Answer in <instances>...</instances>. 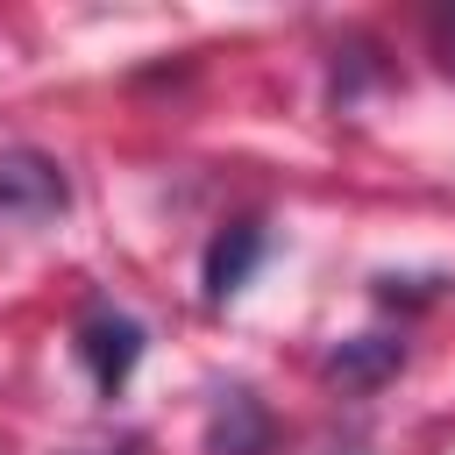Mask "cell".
<instances>
[{
	"label": "cell",
	"mask_w": 455,
	"mask_h": 455,
	"mask_svg": "<svg viewBox=\"0 0 455 455\" xmlns=\"http://www.w3.org/2000/svg\"><path fill=\"white\" fill-rule=\"evenodd\" d=\"M64 199H71V185H64L57 156H43V149H0V213L50 220V213H64Z\"/></svg>",
	"instance_id": "cell-1"
},
{
	"label": "cell",
	"mask_w": 455,
	"mask_h": 455,
	"mask_svg": "<svg viewBox=\"0 0 455 455\" xmlns=\"http://www.w3.org/2000/svg\"><path fill=\"white\" fill-rule=\"evenodd\" d=\"M78 355L92 363L100 391H121V384L135 377V363H142V327H135L128 313L100 306V313H85V327H78Z\"/></svg>",
	"instance_id": "cell-2"
},
{
	"label": "cell",
	"mask_w": 455,
	"mask_h": 455,
	"mask_svg": "<svg viewBox=\"0 0 455 455\" xmlns=\"http://www.w3.org/2000/svg\"><path fill=\"white\" fill-rule=\"evenodd\" d=\"M263 263V228L256 220H235V228H220L213 242H206V270H199V284H206V299L220 306V299H235L242 284H249V270Z\"/></svg>",
	"instance_id": "cell-3"
},
{
	"label": "cell",
	"mask_w": 455,
	"mask_h": 455,
	"mask_svg": "<svg viewBox=\"0 0 455 455\" xmlns=\"http://www.w3.org/2000/svg\"><path fill=\"white\" fill-rule=\"evenodd\" d=\"M213 455H270V412L256 391H213Z\"/></svg>",
	"instance_id": "cell-4"
},
{
	"label": "cell",
	"mask_w": 455,
	"mask_h": 455,
	"mask_svg": "<svg viewBox=\"0 0 455 455\" xmlns=\"http://www.w3.org/2000/svg\"><path fill=\"white\" fill-rule=\"evenodd\" d=\"M398 341H384V334H355V341H341L334 355H327V377H341V384H355V391H370L377 377H391L398 370Z\"/></svg>",
	"instance_id": "cell-5"
},
{
	"label": "cell",
	"mask_w": 455,
	"mask_h": 455,
	"mask_svg": "<svg viewBox=\"0 0 455 455\" xmlns=\"http://www.w3.org/2000/svg\"><path fill=\"white\" fill-rule=\"evenodd\" d=\"M78 455H135V448H78Z\"/></svg>",
	"instance_id": "cell-6"
}]
</instances>
